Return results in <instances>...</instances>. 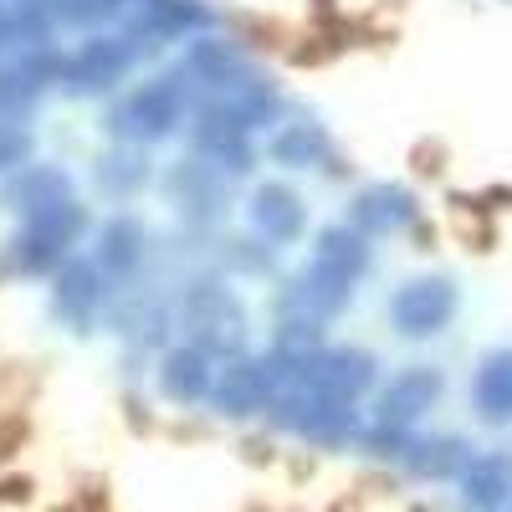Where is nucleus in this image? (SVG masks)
I'll use <instances>...</instances> for the list:
<instances>
[{
    "instance_id": "19",
    "label": "nucleus",
    "mask_w": 512,
    "mask_h": 512,
    "mask_svg": "<svg viewBox=\"0 0 512 512\" xmlns=\"http://www.w3.org/2000/svg\"><path fill=\"white\" fill-rule=\"evenodd\" d=\"M267 154H272L277 164H287V169H318V164H328L333 139L323 134L318 123H287L282 134H272Z\"/></svg>"
},
{
    "instance_id": "8",
    "label": "nucleus",
    "mask_w": 512,
    "mask_h": 512,
    "mask_svg": "<svg viewBox=\"0 0 512 512\" xmlns=\"http://www.w3.org/2000/svg\"><path fill=\"white\" fill-rule=\"evenodd\" d=\"M98 308H103V267L88 262V256H67L52 282V313L82 333V328H93Z\"/></svg>"
},
{
    "instance_id": "9",
    "label": "nucleus",
    "mask_w": 512,
    "mask_h": 512,
    "mask_svg": "<svg viewBox=\"0 0 512 512\" xmlns=\"http://www.w3.org/2000/svg\"><path fill=\"white\" fill-rule=\"evenodd\" d=\"M134 41L128 36H93L67 57V88L72 93H98V88H113V82L134 67Z\"/></svg>"
},
{
    "instance_id": "5",
    "label": "nucleus",
    "mask_w": 512,
    "mask_h": 512,
    "mask_svg": "<svg viewBox=\"0 0 512 512\" xmlns=\"http://www.w3.org/2000/svg\"><path fill=\"white\" fill-rule=\"evenodd\" d=\"M277 108H282V98H277L272 82H262V77H251V72H246V77L231 82V88L200 98V103H195V118H205V123H226V128H236V134H251V128L272 123Z\"/></svg>"
},
{
    "instance_id": "15",
    "label": "nucleus",
    "mask_w": 512,
    "mask_h": 512,
    "mask_svg": "<svg viewBox=\"0 0 512 512\" xmlns=\"http://www.w3.org/2000/svg\"><path fill=\"white\" fill-rule=\"evenodd\" d=\"M205 26V6L200 0H144V6L128 16V41H175L185 31Z\"/></svg>"
},
{
    "instance_id": "17",
    "label": "nucleus",
    "mask_w": 512,
    "mask_h": 512,
    "mask_svg": "<svg viewBox=\"0 0 512 512\" xmlns=\"http://www.w3.org/2000/svg\"><path fill=\"white\" fill-rule=\"evenodd\" d=\"M472 400H477V415H482L487 425H507V420H512V344H507V349H492V354L477 364Z\"/></svg>"
},
{
    "instance_id": "1",
    "label": "nucleus",
    "mask_w": 512,
    "mask_h": 512,
    "mask_svg": "<svg viewBox=\"0 0 512 512\" xmlns=\"http://www.w3.org/2000/svg\"><path fill=\"white\" fill-rule=\"evenodd\" d=\"M185 113H190V88L180 77H154V82H144V88H134L118 108H113V134L123 139V144H159V139H169L175 128L185 123Z\"/></svg>"
},
{
    "instance_id": "24",
    "label": "nucleus",
    "mask_w": 512,
    "mask_h": 512,
    "mask_svg": "<svg viewBox=\"0 0 512 512\" xmlns=\"http://www.w3.org/2000/svg\"><path fill=\"white\" fill-rule=\"evenodd\" d=\"M98 175H103L113 190H128V185H139V180H144V164H134L128 154H113V159L98 169Z\"/></svg>"
},
{
    "instance_id": "13",
    "label": "nucleus",
    "mask_w": 512,
    "mask_h": 512,
    "mask_svg": "<svg viewBox=\"0 0 512 512\" xmlns=\"http://www.w3.org/2000/svg\"><path fill=\"white\" fill-rule=\"evenodd\" d=\"M159 390H164V400H175V405L210 400V390H216V369H210V354L195 349V344L169 349L164 364H159Z\"/></svg>"
},
{
    "instance_id": "16",
    "label": "nucleus",
    "mask_w": 512,
    "mask_h": 512,
    "mask_svg": "<svg viewBox=\"0 0 512 512\" xmlns=\"http://www.w3.org/2000/svg\"><path fill=\"white\" fill-rule=\"evenodd\" d=\"M6 200L21 210V216H41V210L72 200V175L57 169V164H26L21 175L6 185Z\"/></svg>"
},
{
    "instance_id": "25",
    "label": "nucleus",
    "mask_w": 512,
    "mask_h": 512,
    "mask_svg": "<svg viewBox=\"0 0 512 512\" xmlns=\"http://www.w3.org/2000/svg\"><path fill=\"white\" fill-rule=\"evenodd\" d=\"M26 154H31V139L21 128H0V169H21Z\"/></svg>"
},
{
    "instance_id": "26",
    "label": "nucleus",
    "mask_w": 512,
    "mask_h": 512,
    "mask_svg": "<svg viewBox=\"0 0 512 512\" xmlns=\"http://www.w3.org/2000/svg\"><path fill=\"white\" fill-rule=\"evenodd\" d=\"M118 6H123V0H118Z\"/></svg>"
},
{
    "instance_id": "20",
    "label": "nucleus",
    "mask_w": 512,
    "mask_h": 512,
    "mask_svg": "<svg viewBox=\"0 0 512 512\" xmlns=\"http://www.w3.org/2000/svg\"><path fill=\"white\" fill-rule=\"evenodd\" d=\"M313 262H323V267H333V272H344V277H364V267H369V236H359L349 221L344 226H323L318 231V241H313Z\"/></svg>"
},
{
    "instance_id": "7",
    "label": "nucleus",
    "mask_w": 512,
    "mask_h": 512,
    "mask_svg": "<svg viewBox=\"0 0 512 512\" xmlns=\"http://www.w3.org/2000/svg\"><path fill=\"white\" fill-rule=\"evenodd\" d=\"M456 318V287L446 277H415L390 297V323L405 338H431Z\"/></svg>"
},
{
    "instance_id": "11",
    "label": "nucleus",
    "mask_w": 512,
    "mask_h": 512,
    "mask_svg": "<svg viewBox=\"0 0 512 512\" xmlns=\"http://www.w3.org/2000/svg\"><path fill=\"white\" fill-rule=\"evenodd\" d=\"M415 221V195L405 185H369L349 205V226L359 236H395Z\"/></svg>"
},
{
    "instance_id": "10",
    "label": "nucleus",
    "mask_w": 512,
    "mask_h": 512,
    "mask_svg": "<svg viewBox=\"0 0 512 512\" xmlns=\"http://www.w3.org/2000/svg\"><path fill=\"white\" fill-rule=\"evenodd\" d=\"M246 216H251V231L256 236H267V241H297L308 226V210H303V195H297L292 185H256L251 190V205H246Z\"/></svg>"
},
{
    "instance_id": "12",
    "label": "nucleus",
    "mask_w": 512,
    "mask_h": 512,
    "mask_svg": "<svg viewBox=\"0 0 512 512\" xmlns=\"http://www.w3.org/2000/svg\"><path fill=\"white\" fill-rule=\"evenodd\" d=\"M210 405L221 415H251L267 405V359H226L216 369V390H210Z\"/></svg>"
},
{
    "instance_id": "22",
    "label": "nucleus",
    "mask_w": 512,
    "mask_h": 512,
    "mask_svg": "<svg viewBox=\"0 0 512 512\" xmlns=\"http://www.w3.org/2000/svg\"><path fill=\"white\" fill-rule=\"evenodd\" d=\"M139 256H144V226L134 216H118L103 226V236H98V267L103 272H134Z\"/></svg>"
},
{
    "instance_id": "18",
    "label": "nucleus",
    "mask_w": 512,
    "mask_h": 512,
    "mask_svg": "<svg viewBox=\"0 0 512 512\" xmlns=\"http://www.w3.org/2000/svg\"><path fill=\"white\" fill-rule=\"evenodd\" d=\"M190 139H195V159L210 169H231V175H246L251 169V134H236L226 123H190Z\"/></svg>"
},
{
    "instance_id": "6",
    "label": "nucleus",
    "mask_w": 512,
    "mask_h": 512,
    "mask_svg": "<svg viewBox=\"0 0 512 512\" xmlns=\"http://www.w3.org/2000/svg\"><path fill=\"white\" fill-rule=\"evenodd\" d=\"M354 297V277L333 272L323 262H308L303 272H297L287 287H282V308H287V323H323L333 313H344Z\"/></svg>"
},
{
    "instance_id": "4",
    "label": "nucleus",
    "mask_w": 512,
    "mask_h": 512,
    "mask_svg": "<svg viewBox=\"0 0 512 512\" xmlns=\"http://www.w3.org/2000/svg\"><path fill=\"white\" fill-rule=\"evenodd\" d=\"M441 390H446L441 369H425V364L400 369V374L379 390V400H374V441H384V436L400 441L410 425L441 400Z\"/></svg>"
},
{
    "instance_id": "14",
    "label": "nucleus",
    "mask_w": 512,
    "mask_h": 512,
    "mask_svg": "<svg viewBox=\"0 0 512 512\" xmlns=\"http://www.w3.org/2000/svg\"><path fill=\"white\" fill-rule=\"evenodd\" d=\"M461 502L472 512H502L512 502V451H482L461 472Z\"/></svg>"
},
{
    "instance_id": "21",
    "label": "nucleus",
    "mask_w": 512,
    "mask_h": 512,
    "mask_svg": "<svg viewBox=\"0 0 512 512\" xmlns=\"http://www.w3.org/2000/svg\"><path fill=\"white\" fill-rule=\"evenodd\" d=\"M41 36H47V6H36V0H21V6L0 0V57L41 47Z\"/></svg>"
},
{
    "instance_id": "23",
    "label": "nucleus",
    "mask_w": 512,
    "mask_h": 512,
    "mask_svg": "<svg viewBox=\"0 0 512 512\" xmlns=\"http://www.w3.org/2000/svg\"><path fill=\"white\" fill-rule=\"evenodd\" d=\"M405 461L420 477H451V472H466V466H472V451H466L456 436H436V441H410Z\"/></svg>"
},
{
    "instance_id": "3",
    "label": "nucleus",
    "mask_w": 512,
    "mask_h": 512,
    "mask_svg": "<svg viewBox=\"0 0 512 512\" xmlns=\"http://www.w3.org/2000/svg\"><path fill=\"white\" fill-rule=\"evenodd\" d=\"M82 226H88V210L77 200L52 205V210H41V216H26L21 236L11 241V267L16 272H62L67 246L82 236Z\"/></svg>"
},
{
    "instance_id": "2",
    "label": "nucleus",
    "mask_w": 512,
    "mask_h": 512,
    "mask_svg": "<svg viewBox=\"0 0 512 512\" xmlns=\"http://www.w3.org/2000/svg\"><path fill=\"white\" fill-rule=\"evenodd\" d=\"M180 328H185V338L195 349L236 359L241 338H246V313H241V303L226 287L200 282V287L185 292V303H180Z\"/></svg>"
}]
</instances>
